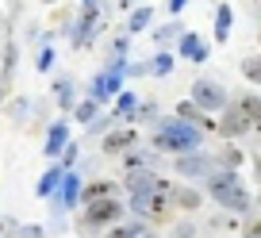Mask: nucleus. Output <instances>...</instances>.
Here are the masks:
<instances>
[{
	"label": "nucleus",
	"mask_w": 261,
	"mask_h": 238,
	"mask_svg": "<svg viewBox=\"0 0 261 238\" xmlns=\"http://www.w3.org/2000/svg\"><path fill=\"white\" fill-rule=\"evenodd\" d=\"M196 146H200V127L188 119H169L154 135V150H165V154H192Z\"/></svg>",
	"instance_id": "1"
},
{
	"label": "nucleus",
	"mask_w": 261,
	"mask_h": 238,
	"mask_svg": "<svg viewBox=\"0 0 261 238\" xmlns=\"http://www.w3.org/2000/svg\"><path fill=\"white\" fill-rule=\"evenodd\" d=\"M207 192H212L227 211H250V207H253L250 192L242 189V181H238L234 169H230V173H207Z\"/></svg>",
	"instance_id": "2"
},
{
	"label": "nucleus",
	"mask_w": 261,
	"mask_h": 238,
	"mask_svg": "<svg viewBox=\"0 0 261 238\" xmlns=\"http://www.w3.org/2000/svg\"><path fill=\"white\" fill-rule=\"evenodd\" d=\"M257 119H261V100H257V96H242V100H234V104H230L227 115H223L219 131L227 135V139H234V135L250 131Z\"/></svg>",
	"instance_id": "3"
},
{
	"label": "nucleus",
	"mask_w": 261,
	"mask_h": 238,
	"mask_svg": "<svg viewBox=\"0 0 261 238\" xmlns=\"http://www.w3.org/2000/svg\"><path fill=\"white\" fill-rule=\"evenodd\" d=\"M169 207H173V200H169V192H162V189L130 192V211L146 215V219H162V215L169 211Z\"/></svg>",
	"instance_id": "4"
},
{
	"label": "nucleus",
	"mask_w": 261,
	"mask_h": 238,
	"mask_svg": "<svg viewBox=\"0 0 261 238\" xmlns=\"http://www.w3.org/2000/svg\"><path fill=\"white\" fill-rule=\"evenodd\" d=\"M127 211V207L119 204L115 196H96V200H89V211H85V227H100V223H115L119 215Z\"/></svg>",
	"instance_id": "5"
},
{
	"label": "nucleus",
	"mask_w": 261,
	"mask_h": 238,
	"mask_svg": "<svg viewBox=\"0 0 261 238\" xmlns=\"http://www.w3.org/2000/svg\"><path fill=\"white\" fill-rule=\"evenodd\" d=\"M192 104L200 108V112H223V108H227V92L215 81H196L192 85Z\"/></svg>",
	"instance_id": "6"
},
{
	"label": "nucleus",
	"mask_w": 261,
	"mask_h": 238,
	"mask_svg": "<svg viewBox=\"0 0 261 238\" xmlns=\"http://www.w3.org/2000/svg\"><path fill=\"white\" fill-rule=\"evenodd\" d=\"M177 50H180V58H188V62H196V66H200V62H207V54H212V46H207L204 39H200V35L196 31H180L177 35Z\"/></svg>",
	"instance_id": "7"
},
{
	"label": "nucleus",
	"mask_w": 261,
	"mask_h": 238,
	"mask_svg": "<svg viewBox=\"0 0 261 238\" xmlns=\"http://www.w3.org/2000/svg\"><path fill=\"white\" fill-rule=\"evenodd\" d=\"M96 23H100V8L96 4H85V16H81V23L69 31V39H73V46H85V42L96 35Z\"/></svg>",
	"instance_id": "8"
},
{
	"label": "nucleus",
	"mask_w": 261,
	"mask_h": 238,
	"mask_svg": "<svg viewBox=\"0 0 261 238\" xmlns=\"http://www.w3.org/2000/svg\"><path fill=\"white\" fill-rule=\"evenodd\" d=\"M119 85H123V73H115V69H104V73L92 81V100H96V104H108V100L119 92Z\"/></svg>",
	"instance_id": "9"
},
{
	"label": "nucleus",
	"mask_w": 261,
	"mask_h": 238,
	"mask_svg": "<svg viewBox=\"0 0 261 238\" xmlns=\"http://www.w3.org/2000/svg\"><path fill=\"white\" fill-rule=\"evenodd\" d=\"M58 192H62V211H65V207H73L77 200H81V173H77V169H65Z\"/></svg>",
	"instance_id": "10"
},
{
	"label": "nucleus",
	"mask_w": 261,
	"mask_h": 238,
	"mask_svg": "<svg viewBox=\"0 0 261 238\" xmlns=\"http://www.w3.org/2000/svg\"><path fill=\"white\" fill-rule=\"evenodd\" d=\"M65 142H69V127H65V123H54V127L46 131V146H42V154H46V157H58V154L65 150Z\"/></svg>",
	"instance_id": "11"
},
{
	"label": "nucleus",
	"mask_w": 261,
	"mask_h": 238,
	"mask_svg": "<svg viewBox=\"0 0 261 238\" xmlns=\"http://www.w3.org/2000/svg\"><path fill=\"white\" fill-rule=\"evenodd\" d=\"M135 142H139V131H135V127H123V131H112L104 139V150H108V154H119V150L135 146Z\"/></svg>",
	"instance_id": "12"
},
{
	"label": "nucleus",
	"mask_w": 261,
	"mask_h": 238,
	"mask_svg": "<svg viewBox=\"0 0 261 238\" xmlns=\"http://www.w3.org/2000/svg\"><path fill=\"white\" fill-rule=\"evenodd\" d=\"M230 27H234V8H230V4H219V8H215V42H227Z\"/></svg>",
	"instance_id": "13"
},
{
	"label": "nucleus",
	"mask_w": 261,
	"mask_h": 238,
	"mask_svg": "<svg viewBox=\"0 0 261 238\" xmlns=\"http://www.w3.org/2000/svg\"><path fill=\"white\" fill-rule=\"evenodd\" d=\"M135 112H139V96H135V92H119V100H115L108 119H130Z\"/></svg>",
	"instance_id": "14"
},
{
	"label": "nucleus",
	"mask_w": 261,
	"mask_h": 238,
	"mask_svg": "<svg viewBox=\"0 0 261 238\" xmlns=\"http://www.w3.org/2000/svg\"><path fill=\"white\" fill-rule=\"evenodd\" d=\"M177 169L185 177H207V173H215V162H207V157H185Z\"/></svg>",
	"instance_id": "15"
},
{
	"label": "nucleus",
	"mask_w": 261,
	"mask_h": 238,
	"mask_svg": "<svg viewBox=\"0 0 261 238\" xmlns=\"http://www.w3.org/2000/svg\"><path fill=\"white\" fill-rule=\"evenodd\" d=\"M62 165H54V169H46V173H42V181L39 184H35V192H39V196H54V192H58V184H62Z\"/></svg>",
	"instance_id": "16"
},
{
	"label": "nucleus",
	"mask_w": 261,
	"mask_h": 238,
	"mask_svg": "<svg viewBox=\"0 0 261 238\" xmlns=\"http://www.w3.org/2000/svg\"><path fill=\"white\" fill-rule=\"evenodd\" d=\"M150 16H154V8H135L130 12V19H127V35H139V31H146V23H150Z\"/></svg>",
	"instance_id": "17"
},
{
	"label": "nucleus",
	"mask_w": 261,
	"mask_h": 238,
	"mask_svg": "<svg viewBox=\"0 0 261 238\" xmlns=\"http://www.w3.org/2000/svg\"><path fill=\"white\" fill-rule=\"evenodd\" d=\"M146 69H150L154 77H165V73H173V54H165V50H162V54H158L154 62H146Z\"/></svg>",
	"instance_id": "18"
},
{
	"label": "nucleus",
	"mask_w": 261,
	"mask_h": 238,
	"mask_svg": "<svg viewBox=\"0 0 261 238\" xmlns=\"http://www.w3.org/2000/svg\"><path fill=\"white\" fill-rule=\"evenodd\" d=\"M96 108H100V104H96V100H92V96H89V100H81V104L73 108L77 123H92V119H96Z\"/></svg>",
	"instance_id": "19"
},
{
	"label": "nucleus",
	"mask_w": 261,
	"mask_h": 238,
	"mask_svg": "<svg viewBox=\"0 0 261 238\" xmlns=\"http://www.w3.org/2000/svg\"><path fill=\"white\" fill-rule=\"evenodd\" d=\"M112 192H115V184H104V181H100V184H92V189H85V184H81V200H96V196H112Z\"/></svg>",
	"instance_id": "20"
},
{
	"label": "nucleus",
	"mask_w": 261,
	"mask_h": 238,
	"mask_svg": "<svg viewBox=\"0 0 261 238\" xmlns=\"http://www.w3.org/2000/svg\"><path fill=\"white\" fill-rule=\"evenodd\" d=\"M180 31H185V27H180V23H177V19H173V23H165V27H158V35H154V39H158V42H169V39H177V35H180Z\"/></svg>",
	"instance_id": "21"
},
{
	"label": "nucleus",
	"mask_w": 261,
	"mask_h": 238,
	"mask_svg": "<svg viewBox=\"0 0 261 238\" xmlns=\"http://www.w3.org/2000/svg\"><path fill=\"white\" fill-rule=\"evenodd\" d=\"M135 234H142V227H139V223H123V227H115L108 238H135Z\"/></svg>",
	"instance_id": "22"
},
{
	"label": "nucleus",
	"mask_w": 261,
	"mask_h": 238,
	"mask_svg": "<svg viewBox=\"0 0 261 238\" xmlns=\"http://www.w3.org/2000/svg\"><path fill=\"white\" fill-rule=\"evenodd\" d=\"M50 66H54V50L46 46V50H42V54H39V69H42V73H46Z\"/></svg>",
	"instance_id": "23"
},
{
	"label": "nucleus",
	"mask_w": 261,
	"mask_h": 238,
	"mask_svg": "<svg viewBox=\"0 0 261 238\" xmlns=\"http://www.w3.org/2000/svg\"><path fill=\"white\" fill-rule=\"evenodd\" d=\"M69 89H73L69 81H62V85H58V100H62V104H69V100H73V92H69Z\"/></svg>",
	"instance_id": "24"
},
{
	"label": "nucleus",
	"mask_w": 261,
	"mask_h": 238,
	"mask_svg": "<svg viewBox=\"0 0 261 238\" xmlns=\"http://www.w3.org/2000/svg\"><path fill=\"white\" fill-rule=\"evenodd\" d=\"M246 77H250V81H257V77H261V69H257V62H246Z\"/></svg>",
	"instance_id": "25"
},
{
	"label": "nucleus",
	"mask_w": 261,
	"mask_h": 238,
	"mask_svg": "<svg viewBox=\"0 0 261 238\" xmlns=\"http://www.w3.org/2000/svg\"><path fill=\"white\" fill-rule=\"evenodd\" d=\"M142 162H146V154H130V157H127V169H139Z\"/></svg>",
	"instance_id": "26"
},
{
	"label": "nucleus",
	"mask_w": 261,
	"mask_h": 238,
	"mask_svg": "<svg viewBox=\"0 0 261 238\" xmlns=\"http://www.w3.org/2000/svg\"><path fill=\"white\" fill-rule=\"evenodd\" d=\"M19 234H23V238H42V227H23Z\"/></svg>",
	"instance_id": "27"
},
{
	"label": "nucleus",
	"mask_w": 261,
	"mask_h": 238,
	"mask_svg": "<svg viewBox=\"0 0 261 238\" xmlns=\"http://www.w3.org/2000/svg\"><path fill=\"white\" fill-rule=\"evenodd\" d=\"M185 4H188V0H169V16H177V12L185 8Z\"/></svg>",
	"instance_id": "28"
},
{
	"label": "nucleus",
	"mask_w": 261,
	"mask_h": 238,
	"mask_svg": "<svg viewBox=\"0 0 261 238\" xmlns=\"http://www.w3.org/2000/svg\"><path fill=\"white\" fill-rule=\"evenodd\" d=\"M4 230H8V223H0V238H4Z\"/></svg>",
	"instance_id": "29"
},
{
	"label": "nucleus",
	"mask_w": 261,
	"mask_h": 238,
	"mask_svg": "<svg viewBox=\"0 0 261 238\" xmlns=\"http://www.w3.org/2000/svg\"><path fill=\"white\" fill-rule=\"evenodd\" d=\"M81 4H96V0H81Z\"/></svg>",
	"instance_id": "30"
},
{
	"label": "nucleus",
	"mask_w": 261,
	"mask_h": 238,
	"mask_svg": "<svg viewBox=\"0 0 261 238\" xmlns=\"http://www.w3.org/2000/svg\"><path fill=\"white\" fill-rule=\"evenodd\" d=\"M135 238H150V234H135Z\"/></svg>",
	"instance_id": "31"
},
{
	"label": "nucleus",
	"mask_w": 261,
	"mask_h": 238,
	"mask_svg": "<svg viewBox=\"0 0 261 238\" xmlns=\"http://www.w3.org/2000/svg\"><path fill=\"white\" fill-rule=\"evenodd\" d=\"M46 4H54V0H46Z\"/></svg>",
	"instance_id": "32"
}]
</instances>
